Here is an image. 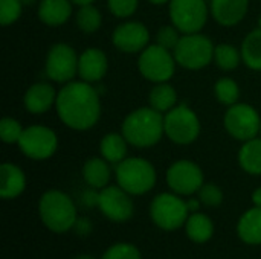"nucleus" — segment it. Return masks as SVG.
I'll list each match as a JSON object with an SVG mask.
<instances>
[{
    "label": "nucleus",
    "instance_id": "obj_43",
    "mask_svg": "<svg viewBox=\"0 0 261 259\" xmlns=\"http://www.w3.org/2000/svg\"><path fill=\"white\" fill-rule=\"evenodd\" d=\"M37 0H21V3L24 5V6H31V5H34Z\"/></svg>",
    "mask_w": 261,
    "mask_h": 259
},
{
    "label": "nucleus",
    "instance_id": "obj_45",
    "mask_svg": "<svg viewBox=\"0 0 261 259\" xmlns=\"http://www.w3.org/2000/svg\"><path fill=\"white\" fill-rule=\"evenodd\" d=\"M258 27L261 29V15H260V18H258Z\"/></svg>",
    "mask_w": 261,
    "mask_h": 259
},
{
    "label": "nucleus",
    "instance_id": "obj_42",
    "mask_svg": "<svg viewBox=\"0 0 261 259\" xmlns=\"http://www.w3.org/2000/svg\"><path fill=\"white\" fill-rule=\"evenodd\" d=\"M147 2H150L151 5H168L170 3V0H147Z\"/></svg>",
    "mask_w": 261,
    "mask_h": 259
},
{
    "label": "nucleus",
    "instance_id": "obj_3",
    "mask_svg": "<svg viewBox=\"0 0 261 259\" xmlns=\"http://www.w3.org/2000/svg\"><path fill=\"white\" fill-rule=\"evenodd\" d=\"M41 223L55 234H64L73 229L78 217L72 198L58 189L46 191L38 202Z\"/></svg>",
    "mask_w": 261,
    "mask_h": 259
},
{
    "label": "nucleus",
    "instance_id": "obj_21",
    "mask_svg": "<svg viewBox=\"0 0 261 259\" xmlns=\"http://www.w3.org/2000/svg\"><path fill=\"white\" fill-rule=\"evenodd\" d=\"M81 174L89 188L101 191L106 186H109L112 177L110 163L104 157H90L84 162Z\"/></svg>",
    "mask_w": 261,
    "mask_h": 259
},
{
    "label": "nucleus",
    "instance_id": "obj_41",
    "mask_svg": "<svg viewBox=\"0 0 261 259\" xmlns=\"http://www.w3.org/2000/svg\"><path fill=\"white\" fill-rule=\"evenodd\" d=\"M93 2H96V0H72V3H73V5H78V6L90 5V3H93Z\"/></svg>",
    "mask_w": 261,
    "mask_h": 259
},
{
    "label": "nucleus",
    "instance_id": "obj_19",
    "mask_svg": "<svg viewBox=\"0 0 261 259\" xmlns=\"http://www.w3.org/2000/svg\"><path fill=\"white\" fill-rule=\"evenodd\" d=\"M26 189V176L14 163L5 162L0 166V195L3 200H14Z\"/></svg>",
    "mask_w": 261,
    "mask_h": 259
},
{
    "label": "nucleus",
    "instance_id": "obj_34",
    "mask_svg": "<svg viewBox=\"0 0 261 259\" xmlns=\"http://www.w3.org/2000/svg\"><path fill=\"white\" fill-rule=\"evenodd\" d=\"M101 259H142L136 246L128 243H118L109 247Z\"/></svg>",
    "mask_w": 261,
    "mask_h": 259
},
{
    "label": "nucleus",
    "instance_id": "obj_17",
    "mask_svg": "<svg viewBox=\"0 0 261 259\" xmlns=\"http://www.w3.org/2000/svg\"><path fill=\"white\" fill-rule=\"evenodd\" d=\"M55 89L49 82H34L28 87L23 96V105L31 114H44L57 102Z\"/></svg>",
    "mask_w": 261,
    "mask_h": 259
},
{
    "label": "nucleus",
    "instance_id": "obj_29",
    "mask_svg": "<svg viewBox=\"0 0 261 259\" xmlns=\"http://www.w3.org/2000/svg\"><path fill=\"white\" fill-rule=\"evenodd\" d=\"M75 21H76V26H78V29L81 32L93 34L101 27L102 15H101L99 9L93 3L83 5V6L78 8V11L75 14Z\"/></svg>",
    "mask_w": 261,
    "mask_h": 259
},
{
    "label": "nucleus",
    "instance_id": "obj_36",
    "mask_svg": "<svg viewBox=\"0 0 261 259\" xmlns=\"http://www.w3.org/2000/svg\"><path fill=\"white\" fill-rule=\"evenodd\" d=\"M139 0H107L109 11L118 18H128L138 9Z\"/></svg>",
    "mask_w": 261,
    "mask_h": 259
},
{
    "label": "nucleus",
    "instance_id": "obj_13",
    "mask_svg": "<svg viewBox=\"0 0 261 259\" xmlns=\"http://www.w3.org/2000/svg\"><path fill=\"white\" fill-rule=\"evenodd\" d=\"M165 180L171 192L177 195H194L205 185L202 168L188 159L176 160L165 174Z\"/></svg>",
    "mask_w": 261,
    "mask_h": 259
},
{
    "label": "nucleus",
    "instance_id": "obj_25",
    "mask_svg": "<svg viewBox=\"0 0 261 259\" xmlns=\"http://www.w3.org/2000/svg\"><path fill=\"white\" fill-rule=\"evenodd\" d=\"M239 165L251 176H261V136L243 142L239 150Z\"/></svg>",
    "mask_w": 261,
    "mask_h": 259
},
{
    "label": "nucleus",
    "instance_id": "obj_38",
    "mask_svg": "<svg viewBox=\"0 0 261 259\" xmlns=\"http://www.w3.org/2000/svg\"><path fill=\"white\" fill-rule=\"evenodd\" d=\"M73 231L81 237H87L92 232V223L87 218H78L73 226Z\"/></svg>",
    "mask_w": 261,
    "mask_h": 259
},
{
    "label": "nucleus",
    "instance_id": "obj_44",
    "mask_svg": "<svg viewBox=\"0 0 261 259\" xmlns=\"http://www.w3.org/2000/svg\"><path fill=\"white\" fill-rule=\"evenodd\" d=\"M73 259H95L93 256H90V255H78V256H75Z\"/></svg>",
    "mask_w": 261,
    "mask_h": 259
},
{
    "label": "nucleus",
    "instance_id": "obj_9",
    "mask_svg": "<svg viewBox=\"0 0 261 259\" xmlns=\"http://www.w3.org/2000/svg\"><path fill=\"white\" fill-rule=\"evenodd\" d=\"M223 125L232 139L246 142L260 136L261 116L251 104L237 102L225 111Z\"/></svg>",
    "mask_w": 261,
    "mask_h": 259
},
{
    "label": "nucleus",
    "instance_id": "obj_1",
    "mask_svg": "<svg viewBox=\"0 0 261 259\" xmlns=\"http://www.w3.org/2000/svg\"><path fill=\"white\" fill-rule=\"evenodd\" d=\"M55 111L70 130L87 131L101 118V96L96 87L83 79L63 84L57 95Z\"/></svg>",
    "mask_w": 261,
    "mask_h": 259
},
{
    "label": "nucleus",
    "instance_id": "obj_4",
    "mask_svg": "<svg viewBox=\"0 0 261 259\" xmlns=\"http://www.w3.org/2000/svg\"><path fill=\"white\" fill-rule=\"evenodd\" d=\"M116 183L130 195H144L150 192L158 180L151 162L144 157H127L115 168Z\"/></svg>",
    "mask_w": 261,
    "mask_h": 259
},
{
    "label": "nucleus",
    "instance_id": "obj_15",
    "mask_svg": "<svg viewBox=\"0 0 261 259\" xmlns=\"http://www.w3.org/2000/svg\"><path fill=\"white\" fill-rule=\"evenodd\" d=\"M112 43L124 53H141L150 44V31L142 21H124L113 29Z\"/></svg>",
    "mask_w": 261,
    "mask_h": 259
},
{
    "label": "nucleus",
    "instance_id": "obj_14",
    "mask_svg": "<svg viewBox=\"0 0 261 259\" xmlns=\"http://www.w3.org/2000/svg\"><path fill=\"white\" fill-rule=\"evenodd\" d=\"M127 191L119 185H109L99 191L98 208L101 214L113 223H125L132 220L135 214V205Z\"/></svg>",
    "mask_w": 261,
    "mask_h": 259
},
{
    "label": "nucleus",
    "instance_id": "obj_7",
    "mask_svg": "<svg viewBox=\"0 0 261 259\" xmlns=\"http://www.w3.org/2000/svg\"><path fill=\"white\" fill-rule=\"evenodd\" d=\"M150 217L159 229L173 232L187 223L190 211L187 202H184L180 195L174 192H162L151 200Z\"/></svg>",
    "mask_w": 261,
    "mask_h": 259
},
{
    "label": "nucleus",
    "instance_id": "obj_8",
    "mask_svg": "<svg viewBox=\"0 0 261 259\" xmlns=\"http://www.w3.org/2000/svg\"><path fill=\"white\" fill-rule=\"evenodd\" d=\"M176 58L171 50L161 47L159 44H148L138 56V70L147 81L168 82L176 72Z\"/></svg>",
    "mask_w": 261,
    "mask_h": 259
},
{
    "label": "nucleus",
    "instance_id": "obj_33",
    "mask_svg": "<svg viewBox=\"0 0 261 259\" xmlns=\"http://www.w3.org/2000/svg\"><path fill=\"white\" fill-rule=\"evenodd\" d=\"M21 0H0V23L2 26L14 24L23 12Z\"/></svg>",
    "mask_w": 261,
    "mask_h": 259
},
{
    "label": "nucleus",
    "instance_id": "obj_2",
    "mask_svg": "<svg viewBox=\"0 0 261 259\" xmlns=\"http://www.w3.org/2000/svg\"><path fill=\"white\" fill-rule=\"evenodd\" d=\"M121 133L135 148H151L165 136L164 114L154 108L139 107L130 111L121 127Z\"/></svg>",
    "mask_w": 261,
    "mask_h": 259
},
{
    "label": "nucleus",
    "instance_id": "obj_10",
    "mask_svg": "<svg viewBox=\"0 0 261 259\" xmlns=\"http://www.w3.org/2000/svg\"><path fill=\"white\" fill-rule=\"evenodd\" d=\"M168 14L182 34H196L202 32L211 12L206 0H170Z\"/></svg>",
    "mask_w": 261,
    "mask_h": 259
},
{
    "label": "nucleus",
    "instance_id": "obj_32",
    "mask_svg": "<svg viewBox=\"0 0 261 259\" xmlns=\"http://www.w3.org/2000/svg\"><path fill=\"white\" fill-rule=\"evenodd\" d=\"M23 125L14 119V118H3L0 121V139L5 142V143H18L21 134H23Z\"/></svg>",
    "mask_w": 261,
    "mask_h": 259
},
{
    "label": "nucleus",
    "instance_id": "obj_11",
    "mask_svg": "<svg viewBox=\"0 0 261 259\" xmlns=\"http://www.w3.org/2000/svg\"><path fill=\"white\" fill-rule=\"evenodd\" d=\"M78 56L75 49L67 43H55L46 53L44 73L58 84H67L78 75Z\"/></svg>",
    "mask_w": 261,
    "mask_h": 259
},
{
    "label": "nucleus",
    "instance_id": "obj_46",
    "mask_svg": "<svg viewBox=\"0 0 261 259\" xmlns=\"http://www.w3.org/2000/svg\"><path fill=\"white\" fill-rule=\"evenodd\" d=\"M260 136H261V130H260Z\"/></svg>",
    "mask_w": 261,
    "mask_h": 259
},
{
    "label": "nucleus",
    "instance_id": "obj_22",
    "mask_svg": "<svg viewBox=\"0 0 261 259\" xmlns=\"http://www.w3.org/2000/svg\"><path fill=\"white\" fill-rule=\"evenodd\" d=\"M239 238L249 246L261 244V208L254 206L248 209L237 223Z\"/></svg>",
    "mask_w": 261,
    "mask_h": 259
},
{
    "label": "nucleus",
    "instance_id": "obj_40",
    "mask_svg": "<svg viewBox=\"0 0 261 259\" xmlns=\"http://www.w3.org/2000/svg\"><path fill=\"white\" fill-rule=\"evenodd\" d=\"M251 200H252L254 206L261 208V186L260 188H257V189H254V192H252V195H251Z\"/></svg>",
    "mask_w": 261,
    "mask_h": 259
},
{
    "label": "nucleus",
    "instance_id": "obj_23",
    "mask_svg": "<svg viewBox=\"0 0 261 259\" xmlns=\"http://www.w3.org/2000/svg\"><path fill=\"white\" fill-rule=\"evenodd\" d=\"M128 142L124 137L122 133H107L102 136L99 142V153L101 157H104L110 165H118L124 159H127L128 151Z\"/></svg>",
    "mask_w": 261,
    "mask_h": 259
},
{
    "label": "nucleus",
    "instance_id": "obj_12",
    "mask_svg": "<svg viewBox=\"0 0 261 259\" xmlns=\"http://www.w3.org/2000/svg\"><path fill=\"white\" fill-rule=\"evenodd\" d=\"M17 145L20 153L28 159L46 160L50 159L58 150V136L49 127L29 125L23 130Z\"/></svg>",
    "mask_w": 261,
    "mask_h": 259
},
{
    "label": "nucleus",
    "instance_id": "obj_18",
    "mask_svg": "<svg viewBox=\"0 0 261 259\" xmlns=\"http://www.w3.org/2000/svg\"><path fill=\"white\" fill-rule=\"evenodd\" d=\"M249 0H210L213 18L225 27L239 24L248 14Z\"/></svg>",
    "mask_w": 261,
    "mask_h": 259
},
{
    "label": "nucleus",
    "instance_id": "obj_37",
    "mask_svg": "<svg viewBox=\"0 0 261 259\" xmlns=\"http://www.w3.org/2000/svg\"><path fill=\"white\" fill-rule=\"evenodd\" d=\"M98 200H99V192H98V189L89 188V189L83 194V203H84L87 208L98 206Z\"/></svg>",
    "mask_w": 261,
    "mask_h": 259
},
{
    "label": "nucleus",
    "instance_id": "obj_20",
    "mask_svg": "<svg viewBox=\"0 0 261 259\" xmlns=\"http://www.w3.org/2000/svg\"><path fill=\"white\" fill-rule=\"evenodd\" d=\"M72 0H40L37 14L46 26H61L72 17Z\"/></svg>",
    "mask_w": 261,
    "mask_h": 259
},
{
    "label": "nucleus",
    "instance_id": "obj_27",
    "mask_svg": "<svg viewBox=\"0 0 261 259\" xmlns=\"http://www.w3.org/2000/svg\"><path fill=\"white\" fill-rule=\"evenodd\" d=\"M240 50H242V58H243V63L252 69V70H261V29L257 27L254 31H251L242 46H240Z\"/></svg>",
    "mask_w": 261,
    "mask_h": 259
},
{
    "label": "nucleus",
    "instance_id": "obj_24",
    "mask_svg": "<svg viewBox=\"0 0 261 259\" xmlns=\"http://www.w3.org/2000/svg\"><path fill=\"white\" fill-rule=\"evenodd\" d=\"M185 231H187L188 238L193 243L205 244L214 235V223L208 215H205L202 212H193V214H190V217L185 223Z\"/></svg>",
    "mask_w": 261,
    "mask_h": 259
},
{
    "label": "nucleus",
    "instance_id": "obj_35",
    "mask_svg": "<svg viewBox=\"0 0 261 259\" xmlns=\"http://www.w3.org/2000/svg\"><path fill=\"white\" fill-rule=\"evenodd\" d=\"M197 194L202 205L208 208H217L223 203V191L214 183H205Z\"/></svg>",
    "mask_w": 261,
    "mask_h": 259
},
{
    "label": "nucleus",
    "instance_id": "obj_6",
    "mask_svg": "<svg viewBox=\"0 0 261 259\" xmlns=\"http://www.w3.org/2000/svg\"><path fill=\"white\" fill-rule=\"evenodd\" d=\"M202 124L196 111L187 105L179 104L164 114L165 136L176 145H190L200 136Z\"/></svg>",
    "mask_w": 261,
    "mask_h": 259
},
{
    "label": "nucleus",
    "instance_id": "obj_39",
    "mask_svg": "<svg viewBox=\"0 0 261 259\" xmlns=\"http://www.w3.org/2000/svg\"><path fill=\"white\" fill-rule=\"evenodd\" d=\"M200 205H202V202H200L199 198H190V200L187 202V206H188L190 214H193V212H199Z\"/></svg>",
    "mask_w": 261,
    "mask_h": 259
},
{
    "label": "nucleus",
    "instance_id": "obj_16",
    "mask_svg": "<svg viewBox=\"0 0 261 259\" xmlns=\"http://www.w3.org/2000/svg\"><path fill=\"white\" fill-rule=\"evenodd\" d=\"M109 70V58L99 47H87L78 56V76L80 79L95 84L99 82Z\"/></svg>",
    "mask_w": 261,
    "mask_h": 259
},
{
    "label": "nucleus",
    "instance_id": "obj_26",
    "mask_svg": "<svg viewBox=\"0 0 261 259\" xmlns=\"http://www.w3.org/2000/svg\"><path fill=\"white\" fill-rule=\"evenodd\" d=\"M148 102L151 108L165 114L177 105V92L168 82H158L148 93Z\"/></svg>",
    "mask_w": 261,
    "mask_h": 259
},
{
    "label": "nucleus",
    "instance_id": "obj_28",
    "mask_svg": "<svg viewBox=\"0 0 261 259\" xmlns=\"http://www.w3.org/2000/svg\"><path fill=\"white\" fill-rule=\"evenodd\" d=\"M216 66L223 72L236 70L240 63H243L242 50L229 43H220L214 49V60Z\"/></svg>",
    "mask_w": 261,
    "mask_h": 259
},
{
    "label": "nucleus",
    "instance_id": "obj_31",
    "mask_svg": "<svg viewBox=\"0 0 261 259\" xmlns=\"http://www.w3.org/2000/svg\"><path fill=\"white\" fill-rule=\"evenodd\" d=\"M182 32L171 23V24H164L158 32H156V44H159L161 47L167 49V50H174L176 46L179 44L180 38H182Z\"/></svg>",
    "mask_w": 261,
    "mask_h": 259
},
{
    "label": "nucleus",
    "instance_id": "obj_5",
    "mask_svg": "<svg viewBox=\"0 0 261 259\" xmlns=\"http://www.w3.org/2000/svg\"><path fill=\"white\" fill-rule=\"evenodd\" d=\"M214 43L202 32L184 34L179 44L173 50L177 66L187 70L205 69L214 60Z\"/></svg>",
    "mask_w": 261,
    "mask_h": 259
},
{
    "label": "nucleus",
    "instance_id": "obj_30",
    "mask_svg": "<svg viewBox=\"0 0 261 259\" xmlns=\"http://www.w3.org/2000/svg\"><path fill=\"white\" fill-rule=\"evenodd\" d=\"M214 96L220 104L231 107L240 99V85L236 79L223 76L214 84Z\"/></svg>",
    "mask_w": 261,
    "mask_h": 259
}]
</instances>
